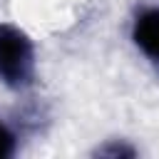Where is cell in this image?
Segmentation results:
<instances>
[{
  "label": "cell",
  "mask_w": 159,
  "mask_h": 159,
  "mask_svg": "<svg viewBox=\"0 0 159 159\" xmlns=\"http://www.w3.org/2000/svg\"><path fill=\"white\" fill-rule=\"evenodd\" d=\"M35 80V45L15 25L0 22V82L25 89Z\"/></svg>",
  "instance_id": "obj_1"
},
{
  "label": "cell",
  "mask_w": 159,
  "mask_h": 159,
  "mask_svg": "<svg viewBox=\"0 0 159 159\" xmlns=\"http://www.w3.org/2000/svg\"><path fill=\"white\" fill-rule=\"evenodd\" d=\"M132 40L149 62L159 65V5H147L134 15Z\"/></svg>",
  "instance_id": "obj_2"
},
{
  "label": "cell",
  "mask_w": 159,
  "mask_h": 159,
  "mask_svg": "<svg viewBox=\"0 0 159 159\" xmlns=\"http://www.w3.org/2000/svg\"><path fill=\"white\" fill-rule=\"evenodd\" d=\"M15 144H17V137L12 134V129L2 122V117H0V159H5V157H12L15 154Z\"/></svg>",
  "instance_id": "obj_3"
}]
</instances>
